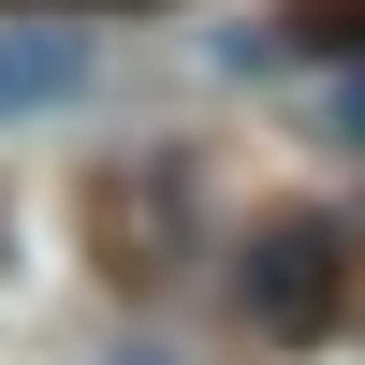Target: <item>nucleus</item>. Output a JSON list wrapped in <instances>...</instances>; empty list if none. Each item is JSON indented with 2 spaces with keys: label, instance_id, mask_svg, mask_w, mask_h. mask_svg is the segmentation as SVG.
<instances>
[{
  "label": "nucleus",
  "instance_id": "obj_4",
  "mask_svg": "<svg viewBox=\"0 0 365 365\" xmlns=\"http://www.w3.org/2000/svg\"><path fill=\"white\" fill-rule=\"evenodd\" d=\"M336 117H351V132H365V73H351V88H336Z\"/></svg>",
  "mask_w": 365,
  "mask_h": 365
},
{
  "label": "nucleus",
  "instance_id": "obj_3",
  "mask_svg": "<svg viewBox=\"0 0 365 365\" xmlns=\"http://www.w3.org/2000/svg\"><path fill=\"white\" fill-rule=\"evenodd\" d=\"M88 73H103V44H88L73 15H15V29H0V117H58V103H88Z\"/></svg>",
  "mask_w": 365,
  "mask_h": 365
},
{
  "label": "nucleus",
  "instance_id": "obj_5",
  "mask_svg": "<svg viewBox=\"0 0 365 365\" xmlns=\"http://www.w3.org/2000/svg\"><path fill=\"white\" fill-rule=\"evenodd\" d=\"M0 263H15V205H0Z\"/></svg>",
  "mask_w": 365,
  "mask_h": 365
},
{
  "label": "nucleus",
  "instance_id": "obj_6",
  "mask_svg": "<svg viewBox=\"0 0 365 365\" xmlns=\"http://www.w3.org/2000/svg\"><path fill=\"white\" fill-rule=\"evenodd\" d=\"M117 365H161V351H117Z\"/></svg>",
  "mask_w": 365,
  "mask_h": 365
},
{
  "label": "nucleus",
  "instance_id": "obj_2",
  "mask_svg": "<svg viewBox=\"0 0 365 365\" xmlns=\"http://www.w3.org/2000/svg\"><path fill=\"white\" fill-rule=\"evenodd\" d=\"M88 249H103L117 292H161L175 263H190V161H132L88 190Z\"/></svg>",
  "mask_w": 365,
  "mask_h": 365
},
{
  "label": "nucleus",
  "instance_id": "obj_1",
  "mask_svg": "<svg viewBox=\"0 0 365 365\" xmlns=\"http://www.w3.org/2000/svg\"><path fill=\"white\" fill-rule=\"evenodd\" d=\"M234 307H249V336H322V322L351 307V234L322 220V205L249 220V249H234Z\"/></svg>",
  "mask_w": 365,
  "mask_h": 365
}]
</instances>
